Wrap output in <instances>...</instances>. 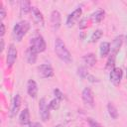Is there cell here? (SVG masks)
I'll return each instance as SVG.
<instances>
[{
    "mask_svg": "<svg viewBox=\"0 0 127 127\" xmlns=\"http://www.w3.org/2000/svg\"><path fill=\"white\" fill-rule=\"evenodd\" d=\"M115 56L116 55H113L111 54L107 60V63H106V68L108 69H112L114 68V65H115Z\"/></svg>",
    "mask_w": 127,
    "mask_h": 127,
    "instance_id": "obj_23",
    "label": "cell"
},
{
    "mask_svg": "<svg viewBox=\"0 0 127 127\" xmlns=\"http://www.w3.org/2000/svg\"><path fill=\"white\" fill-rule=\"evenodd\" d=\"M122 43H123V36L120 35V36H117L114 38V40L110 46V50H111V53L113 55H116L119 52V50L122 46Z\"/></svg>",
    "mask_w": 127,
    "mask_h": 127,
    "instance_id": "obj_12",
    "label": "cell"
},
{
    "mask_svg": "<svg viewBox=\"0 0 127 127\" xmlns=\"http://www.w3.org/2000/svg\"><path fill=\"white\" fill-rule=\"evenodd\" d=\"M38 73L43 78H49L54 75V69L50 64H40L37 67Z\"/></svg>",
    "mask_w": 127,
    "mask_h": 127,
    "instance_id": "obj_8",
    "label": "cell"
},
{
    "mask_svg": "<svg viewBox=\"0 0 127 127\" xmlns=\"http://www.w3.org/2000/svg\"><path fill=\"white\" fill-rule=\"evenodd\" d=\"M0 27H1V31H0V36H1V37H3V36H4V34H5V25H4L3 23H1Z\"/></svg>",
    "mask_w": 127,
    "mask_h": 127,
    "instance_id": "obj_31",
    "label": "cell"
},
{
    "mask_svg": "<svg viewBox=\"0 0 127 127\" xmlns=\"http://www.w3.org/2000/svg\"><path fill=\"white\" fill-rule=\"evenodd\" d=\"M49 106H50V109H53V110L59 109V107H60V100L57 99V98H54L53 100L50 101Z\"/></svg>",
    "mask_w": 127,
    "mask_h": 127,
    "instance_id": "obj_24",
    "label": "cell"
},
{
    "mask_svg": "<svg viewBox=\"0 0 127 127\" xmlns=\"http://www.w3.org/2000/svg\"><path fill=\"white\" fill-rule=\"evenodd\" d=\"M27 92L28 94L33 97V98H36L37 94H38V85L36 83L35 80L33 79H29L28 80V83H27Z\"/></svg>",
    "mask_w": 127,
    "mask_h": 127,
    "instance_id": "obj_13",
    "label": "cell"
},
{
    "mask_svg": "<svg viewBox=\"0 0 127 127\" xmlns=\"http://www.w3.org/2000/svg\"><path fill=\"white\" fill-rule=\"evenodd\" d=\"M87 26H88V20H87V18L81 19L79 21V23H78L79 29H85V28H87Z\"/></svg>",
    "mask_w": 127,
    "mask_h": 127,
    "instance_id": "obj_27",
    "label": "cell"
},
{
    "mask_svg": "<svg viewBox=\"0 0 127 127\" xmlns=\"http://www.w3.org/2000/svg\"><path fill=\"white\" fill-rule=\"evenodd\" d=\"M55 52L57 54V56L59 57V59H61L63 62L69 64L71 63L72 59H71V55L69 53V51L67 50V48L65 47L64 43L63 42L62 39L57 38L55 41Z\"/></svg>",
    "mask_w": 127,
    "mask_h": 127,
    "instance_id": "obj_1",
    "label": "cell"
},
{
    "mask_svg": "<svg viewBox=\"0 0 127 127\" xmlns=\"http://www.w3.org/2000/svg\"><path fill=\"white\" fill-rule=\"evenodd\" d=\"M126 78H127V68H126Z\"/></svg>",
    "mask_w": 127,
    "mask_h": 127,
    "instance_id": "obj_35",
    "label": "cell"
},
{
    "mask_svg": "<svg viewBox=\"0 0 127 127\" xmlns=\"http://www.w3.org/2000/svg\"><path fill=\"white\" fill-rule=\"evenodd\" d=\"M81 14H82V9H81L80 7L76 8L74 11H72V12L67 16V18H66V22H65V23H66V26H67V27L73 26V25L75 24V22L80 18Z\"/></svg>",
    "mask_w": 127,
    "mask_h": 127,
    "instance_id": "obj_9",
    "label": "cell"
},
{
    "mask_svg": "<svg viewBox=\"0 0 127 127\" xmlns=\"http://www.w3.org/2000/svg\"><path fill=\"white\" fill-rule=\"evenodd\" d=\"M32 13H33V17H34L35 22L37 24L43 26L44 25V17H43L42 12L37 7H32Z\"/></svg>",
    "mask_w": 127,
    "mask_h": 127,
    "instance_id": "obj_15",
    "label": "cell"
},
{
    "mask_svg": "<svg viewBox=\"0 0 127 127\" xmlns=\"http://www.w3.org/2000/svg\"><path fill=\"white\" fill-rule=\"evenodd\" d=\"M125 39H126V47H127V35H126V37H125Z\"/></svg>",
    "mask_w": 127,
    "mask_h": 127,
    "instance_id": "obj_34",
    "label": "cell"
},
{
    "mask_svg": "<svg viewBox=\"0 0 127 127\" xmlns=\"http://www.w3.org/2000/svg\"><path fill=\"white\" fill-rule=\"evenodd\" d=\"M31 11H32L31 2L28 1V0H22L20 2V13H21V15H26Z\"/></svg>",
    "mask_w": 127,
    "mask_h": 127,
    "instance_id": "obj_16",
    "label": "cell"
},
{
    "mask_svg": "<svg viewBox=\"0 0 127 127\" xmlns=\"http://www.w3.org/2000/svg\"><path fill=\"white\" fill-rule=\"evenodd\" d=\"M102 35H103V32L101 31V30H95L93 33H92V35H91V37H90V41L92 42V43H95V42H97L101 37H102Z\"/></svg>",
    "mask_w": 127,
    "mask_h": 127,
    "instance_id": "obj_22",
    "label": "cell"
},
{
    "mask_svg": "<svg viewBox=\"0 0 127 127\" xmlns=\"http://www.w3.org/2000/svg\"><path fill=\"white\" fill-rule=\"evenodd\" d=\"M77 74H78L81 78H86V77H87V75H88V71L86 70V68H85V67L80 66V67H78V68H77Z\"/></svg>",
    "mask_w": 127,
    "mask_h": 127,
    "instance_id": "obj_25",
    "label": "cell"
},
{
    "mask_svg": "<svg viewBox=\"0 0 127 127\" xmlns=\"http://www.w3.org/2000/svg\"><path fill=\"white\" fill-rule=\"evenodd\" d=\"M29 29H30V23L28 21L23 20V21H20L19 23H17L13 29V35H14L15 39L18 42H20L23 39V37L27 34Z\"/></svg>",
    "mask_w": 127,
    "mask_h": 127,
    "instance_id": "obj_2",
    "label": "cell"
},
{
    "mask_svg": "<svg viewBox=\"0 0 127 127\" xmlns=\"http://www.w3.org/2000/svg\"><path fill=\"white\" fill-rule=\"evenodd\" d=\"M107 110H108V113H109V115H110L111 118L117 119V117H118V111H117V108L115 107V105L112 102H108V104H107Z\"/></svg>",
    "mask_w": 127,
    "mask_h": 127,
    "instance_id": "obj_20",
    "label": "cell"
},
{
    "mask_svg": "<svg viewBox=\"0 0 127 127\" xmlns=\"http://www.w3.org/2000/svg\"><path fill=\"white\" fill-rule=\"evenodd\" d=\"M20 106H21V96L20 94H16L13 98L12 105H11V111H10L11 117H14L17 115V113L19 112Z\"/></svg>",
    "mask_w": 127,
    "mask_h": 127,
    "instance_id": "obj_11",
    "label": "cell"
},
{
    "mask_svg": "<svg viewBox=\"0 0 127 127\" xmlns=\"http://www.w3.org/2000/svg\"><path fill=\"white\" fill-rule=\"evenodd\" d=\"M29 127H43V126H42V124L39 123V122H31V123L29 124Z\"/></svg>",
    "mask_w": 127,
    "mask_h": 127,
    "instance_id": "obj_30",
    "label": "cell"
},
{
    "mask_svg": "<svg viewBox=\"0 0 127 127\" xmlns=\"http://www.w3.org/2000/svg\"><path fill=\"white\" fill-rule=\"evenodd\" d=\"M104 15H105L104 10L99 9V10L95 11V12L92 14V20H93L95 23H99V22H101V21L103 20Z\"/></svg>",
    "mask_w": 127,
    "mask_h": 127,
    "instance_id": "obj_21",
    "label": "cell"
},
{
    "mask_svg": "<svg viewBox=\"0 0 127 127\" xmlns=\"http://www.w3.org/2000/svg\"><path fill=\"white\" fill-rule=\"evenodd\" d=\"M4 50V40L3 38H1V52H3Z\"/></svg>",
    "mask_w": 127,
    "mask_h": 127,
    "instance_id": "obj_32",
    "label": "cell"
},
{
    "mask_svg": "<svg viewBox=\"0 0 127 127\" xmlns=\"http://www.w3.org/2000/svg\"><path fill=\"white\" fill-rule=\"evenodd\" d=\"M54 94H55V98H57V99H59L60 101L61 100H63L64 99V93L59 89V88H55L54 89Z\"/></svg>",
    "mask_w": 127,
    "mask_h": 127,
    "instance_id": "obj_26",
    "label": "cell"
},
{
    "mask_svg": "<svg viewBox=\"0 0 127 127\" xmlns=\"http://www.w3.org/2000/svg\"><path fill=\"white\" fill-rule=\"evenodd\" d=\"M110 52V44L108 42H103L101 43L100 45V48H99V53H100V57L101 58H104L106 57Z\"/></svg>",
    "mask_w": 127,
    "mask_h": 127,
    "instance_id": "obj_19",
    "label": "cell"
},
{
    "mask_svg": "<svg viewBox=\"0 0 127 127\" xmlns=\"http://www.w3.org/2000/svg\"><path fill=\"white\" fill-rule=\"evenodd\" d=\"M39 112L43 121H48L50 118V106L45 98H41L39 102Z\"/></svg>",
    "mask_w": 127,
    "mask_h": 127,
    "instance_id": "obj_4",
    "label": "cell"
},
{
    "mask_svg": "<svg viewBox=\"0 0 127 127\" xmlns=\"http://www.w3.org/2000/svg\"><path fill=\"white\" fill-rule=\"evenodd\" d=\"M55 127H64V126H63V125H61V124H59V125H56Z\"/></svg>",
    "mask_w": 127,
    "mask_h": 127,
    "instance_id": "obj_33",
    "label": "cell"
},
{
    "mask_svg": "<svg viewBox=\"0 0 127 127\" xmlns=\"http://www.w3.org/2000/svg\"><path fill=\"white\" fill-rule=\"evenodd\" d=\"M81 98H82L83 103L86 106H88V107H93L94 106V96H93L92 90L89 87H85L82 90Z\"/></svg>",
    "mask_w": 127,
    "mask_h": 127,
    "instance_id": "obj_5",
    "label": "cell"
},
{
    "mask_svg": "<svg viewBox=\"0 0 127 127\" xmlns=\"http://www.w3.org/2000/svg\"><path fill=\"white\" fill-rule=\"evenodd\" d=\"M30 47H32L37 53H42L46 50V42L41 35H37L30 40Z\"/></svg>",
    "mask_w": 127,
    "mask_h": 127,
    "instance_id": "obj_3",
    "label": "cell"
},
{
    "mask_svg": "<svg viewBox=\"0 0 127 127\" xmlns=\"http://www.w3.org/2000/svg\"><path fill=\"white\" fill-rule=\"evenodd\" d=\"M122 69L120 67H114L111 69L110 71V74H109V78H110V81L115 85V86H118L121 82V79H122Z\"/></svg>",
    "mask_w": 127,
    "mask_h": 127,
    "instance_id": "obj_7",
    "label": "cell"
},
{
    "mask_svg": "<svg viewBox=\"0 0 127 127\" xmlns=\"http://www.w3.org/2000/svg\"><path fill=\"white\" fill-rule=\"evenodd\" d=\"M37 55H38V53L32 47H29L27 52H26V58H27L28 63L29 64H35L37 61Z\"/></svg>",
    "mask_w": 127,
    "mask_h": 127,
    "instance_id": "obj_17",
    "label": "cell"
},
{
    "mask_svg": "<svg viewBox=\"0 0 127 127\" xmlns=\"http://www.w3.org/2000/svg\"><path fill=\"white\" fill-rule=\"evenodd\" d=\"M88 123H89V125H90V127H101V125L99 124V123H97L96 121H94L93 119H91V118H88Z\"/></svg>",
    "mask_w": 127,
    "mask_h": 127,
    "instance_id": "obj_28",
    "label": "cell"
},
{
    "mask_svg": "<svg viewBox=\"0 0 127 127\" xmlns=\"http://www.w3.org/2000/svg\"><path fill=\"white\" fill-rule=\"evenodd\" d=\"M61 22L62 18L60 12L58 10H53L51 13V26L54 31H57L61 27Z\"/></svg>",
    "mask_w": 127,
    "mask_h": 127,
    "instance_id": "obj_10",
    "label": "cell"
},
{
    "mask_svg": "<svg viewBox=\"0 0 127 127\" xmlns=\"http://www.w3.org/2000/svg\"><path fill=\"white\" fill-rule=\"evenodd\" d=\"M19 122L21 125H29L31 123L30 121V112L28 108H25L24 110L21 111L19 115Z\"/></svg>",
    "mask_w": 127,
    "mask_h": 127,
    "instance_id": "obj_14",
    "label": "cell"
},
{
    "mask_svg": "<svg viewBox=\"0 0 127 127\" xmlns=\"http://www.w3.org/2000/svg\"><path fill=\"white\" fill-rule=\"evenodd\" d=\"M5 16H6V10L1 4V7H0V19H1V21L5 18Z\"/></svg>",
    "mask_w": 127,
    "mask_h": 127,
    "instance_id": "obj_29",
    "label": "cell"
},
{
    "mask_svg": "<svg viewBox=\"0 0 127 127\" xmlns=\"http://www.w3.org/2000/svg\"><path fill=\"white\" fill-rule=\"evenodd\" d=\"M82 60L84 62V64L87 65V66H93L95 64H96V57L94 54L92 53H89V54H86L82 57Z\"/></svg>",
    "mask_w": 127,
    "mask_h": 127,
    "instance_id": "obj_18",
    "label": "cell"
},
{
    "mask_svg": "<svg viewBox=\"0 0 127 127\" xmlns=\"http://www.w3.org/2000/svg\"><path fill=\"white\" fill-rule=\"evenodd\" d=\"M17 49L15 48V46L13 44L9 45L8 48V52H7V57H6V63H7V66L8 67H12L13 64L16 62L17 59Z\"/></svg>",
    "mask_w": 127,
    "mask_h": 127,
    "instance_id": "obj_6",
    "label": "cell"
}]
</instances>
